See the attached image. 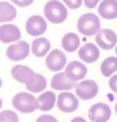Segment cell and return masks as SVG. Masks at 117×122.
Instances as JSON below:
<instances>
[{"label":"cell","mask_w":117,"mask_h":122,"mask_svg":"<svg viewBox=\"0 0 117 122\" xmlns=\"http://www.w3.org/2000/svg\"><path fill=\"white\" fill-rule=\"evenodd\" d=\"M1 85H3V82H1V79H0V87H1Z\"/></svg>","instance_id":"33"},{"label":"cell","mask_w":117,"mask_h":122,"mask_svg":"<svg viewBox=\"0 0 117 122\" xmlns=\"http://www.w3.org/2000/svg\"><path fill=\"white\" fill-rule=\"evenodd\" d=\"M115 52H116V56H117V46H116V48H115Z\"/></svg>","instance_id":"32"},{"label":"cell","mask_w":117,"mask_h":122,"mask_svg":"<svg viewBox=\"0 0 117 122\" xmlns=\"http://www.w3.org/2000/svg\"><path fill=\"white\" fill-rule=\"evenodd\" d=\"M95 43L101 49H113L117 46V34L111 29H101L95 35Z\"/></svg>","instance_id":"8"},{"label":"cell","mask_w":117,"mask_h":122,"mask_svg":"<svg viewBox=\"0 0 117 122\" xmlns=\"http://www.w3.org/2000/svg\"><path fill=\"white\" fill-rule=\"evenodd\" d=\"M11 74L13 77V79H16L17 82L20 83H23L25 85L30 77L34 74L33 69H30L29 66H25V65H14L11 70Z\"/></svg>","instance_id":"20"},{"label":"cell","mask_w":117,"mask_h":122,"mask_svg":"<svg viewBox=\"0 0 117 122\" xmlns=\"http://www.w3.org/2000/svg\"><path fill=\"white\" fill-rule=\"evenodd\" d=\"M100 1L101 0H83V4L87 9H94L100 4Z\"/></svg>","instance_id":"27"},{"label":"cell","mask_w":117,"mask_h":122,"mask_svg":"<svg viewBox=\"0 0 117 122\" xmlns=\"http://www.w3.org/2000/svg\"><path fill=\"white\" fill-rule=\"evenodd\" d=\"M100 71L104 77L109 78L117 71V56H109L107 57L100 65Z\"/></svg>","instance_id":"22"},{"label":"cell","mask_w":117,"mask_h":122,"mask_svg":"<svg viewBox=\"0 0 117 122\" xmlns=\"http://www.w3.org/2000/svg\"><path fill=\"white\" fill-rule=\"evenodd\" d=\"M74 91L78 99H81V100H91L98 95L99 86L92 79H83L75 85Z\"/></svg>","instance_id":"4"},{"label":"cell","mask_w":117,"mask_h":122,"mask_svg":"<svg viewBox=\"0 0 117 122\" xmlns=\"http://www.w3.org/2000/svg\"><path fill=\"white\" fill-rule=\"evenodd\" d=\"M111 116V107L105 103H95L89 109V120L91 122H108Z\"/></svg>","instance_id":"7"},{"label":"cell","mask_w":117,"mask_h":122,"mask_svg":"<svg viewBox=\"0 0 117 122\" xmlns=\"http://www.w3.org/2000/svg\"><path fill=\"white\" fill-rule=\"evenodd\" d=\"M64 71L68 75L69 79L78 83L81 81H83L85 77L87 75V66L82 61H70V62H68V65L65 66Z\"/></svg>","instance_id":"10"},{"label":"cell","mask_w":117,"mask_h":122,"mask_svg":"<svg viewBox=\"0 0 117 122\" xmlns=\"http://www.w3.org/2000/svg\"><path fill=\"white\" fill-rule=\"evenodd\" d=\"M64 4L66 5V8L69 9H78L82 4H83V0H61Z\"/></svg>","instance_id":"24"},{"label":"cell","mask_w":117,"mask_h":122,"mask_svg":"<svg viewBox=\"0 0 117 122\" xmlns=\"http://www.w3.org/2000/svg\"><path fill=\"white\" fill-rule=\"evenodd\" d=\"M35 122H58V121H57L56 117H53V116H51V114H42L37 118Z\"/></svg>","instance_id":"25"},{"label":"cell","mask_w":117,"mask_h":122,"mask_svg":"<svg viewBox=\"0 0 117 122\" xmlns=\"http://www.w3.org/2000/svg\"><path fill=\"white\" fill-rule=\"evenodd\" d=\"M61 46H63L64 51L72 53V52H75L80 49L81 39L75 33H66L63 36V39H61Z\"/></svg>","instance_id":"19"},{"label":"cell","mask_w":117,"mask_h":122,"mask_svg":"<svg viewBox=\"0 0 117 122\" xmlns=\"http://www.w3.org/2000/svg\"><path fill=\"white\" fill-rule=\"evenodd\" d=\"M1 105H3V101H1V99H0V108H1Z\"/></svg>","instance_id":"31"},{"label":"cell","mask_w":117,"mask_h":122,"mask_svg":"<svg viewBox=\"0 0 117 122\" xmlns=\"http://www.w3.org/2000/svg\"><path fill=\"white\" fill-rule=\"evenodd\" d=\"M13 4H16L17 7H29L30 4H33L34 0H11Z\"/></svg>","instance_id":"28"},{"label":"cell","mask_w":117,"mask_h":122,"mask_svg":"<svg viewBox=\"0 0 117 122\" xmlns=\"http://www.w3.org/2000/svg\"><path fill=\"white\" fill-rule=\"evenodd\" d=\"M25 29L29 35L39 38L40 35H43L47 31V21L42 16H31L26 21Z\"/></svg>","instance_id":"11"},{"label":"cell","mask_w":117,"mask_h":122,"mask_svg":"<svg viewBox=\"0 0 117 122\" xmlns=\"http://www.w3.org/2000/svg\"><path fill=\"white\" fill-rule=\"evenodd\" d=\"M70 122H87V121L85 120L83 117H74V118H73V120L70 121Z\"/></svg>","instance_id":"29"},{"label":"cell","mask_w":117,"mask_h":122,"mask_svg":"<svg viewBox=\"0 0 117 122\" xmlns=\"http://www.w3.org/2000/svg\"><path fill=\"white\" fill-rule=\"evenodd\" d=\"M17 9L8 1H0V22H11L16 18Z\"/></svg>","instance_id":"21"},{"label":"cell","mask_w":117,"mask_h":122,"mask_svg":"<svg viewBox=\"0 0 117 122\" xmlns=\"http://www.w3.org/2000/svg\"><path fill=\"white\" fill-rule=\"evenodd\" d=\"M115 112H116V114H117V100H116V104H115Z\"/></svg>","instance_id":"30"},{"label":"cell","mask_w":117,"mask_h":122,"mask_svg":"<svg viewBox=\"0 0 117 122\" xmlns=\"http://www.w3.org/2000/svg\"><path fill=\"white\" fill-rule=\"evenodd\" d=\"M21 39V31L16 25L4 24L0 26V42L16 43Z\"/></svg>","instance_id":"14"},{"label":"cell","mask_w":117,"mask_h":122,"mask_svg":"<svg viewBox=\"0 0 117 122\" xmlns=\"http://www.w3.org/2000/svg\"><path fill=\"white\" fill-rule=\"evenodd\" d=\"M77 30L85 36H95L101 30L99 16L95 13H85L77 21Z\"/></svg>","instance_id":"2"},{"label":"cell","mask_w":117,"mask_h":122,"mask_svg":"<svg viewBox=\"0 0 117 122\" xmlns=\"http://www.w3.org/2000/svg\"><path fill=\"white\" fill-rule=\"evenodd\" d=\"M99 49L100 48L96 46V43H85L78 49V57L85 64H92L95 61H98L99 57H100Z\"/></svg>","instance_id":"12"},{"label":"cell","mask_w":117,"mask_h":122,"mask_svg":"<svg viewBox=\"0 0 117 122\" xmlns=\"http://www.w3.org/2000/svg\"><path fill=\"white\" fill-rule=\"evenodd\" d=\"M75 85H77V82H73L72 79H69L68 75L65 74V71H57L51 79V87L56 91H61V92L73 90Z\"/></svg>","instance_id":"13"},{"label":"cell","mask_w":117,"mask_h":122,"mask_svg":"<svg viewBox=\"0 0 117 122\" xmlns=\"http://www.w3.org/2000/svg\"><path fill=\"white\" fill-rule=\"evenodd\" d=\"M0 122H18V116L13 110L0 112Z\"/></svg>","instance_id":"23"},{"label":"cell","mask_w":117,"mask_h":122,"mask_svg":"<svg viewBox=\"0 0 117 122\" xmlns=\"http://www.w3.org/2000/svg\"><path fill=\"white\" fill-rule=\"evenodd\" d=\"M14 109L21 113H33L38 109V100L31 92H18L12 99Z\"/></svg>","instance_id":"3"},{"label":"cell","mask_w":117,"mask_h":122,"mask_svg":"<svg viewBox=\"0 0 117 122\" xmlns=\"http://www.w3.org/2000/svg\"><path fill=\"white\" fill-rule=\"evenodd\" d=\"M26 90L31 94H42L47 87V81L42 74L34 73L30 77V79L25 83Z\"/></svg>","instance_id":"16"},{"label":"cell","mask_w":117,"mask_h":122,"mask_svg":"<svg viewBox=\"0 0 117 122\" xmlns=\"http://www.w3.org/2000/svg\"><path fill=\"white\" fill-rule=\"evenodd\" d=\"M108 86L112 90L115 94H117V73L113 74L112 77H109V82H108Z\"/></svg>","instance_id":"26"},{"label":"cell","mask_w":117,"mask_h":122,"mask_svg":"<svg viewBox=\"0 0 117 122\" xmlns=\"http://www.w3.org/2000/svg\"><path fill=\"white\" fill-rule=\"evenodd\" d=\"M98 14L104 20L117 18V0H101L98 5Z\"/></svg>","instance_id":"15"},{"label":"cell","mask_w":117,"mask_h":122,"mask_svg":"<svg viewBox=\"0 0 117 122\" xmlns=\"http://www.w3.org/2000/svg\"><path fill=\"white\" fill-rule=\"evenodd\" d=\"M56 105L63 113H73L80 107V99L73 92L64 91L58 94Z\"/></svg>","instance_id":"6"},{"label":"cell","mask_w":117,"mask_h":122,"mask_svg":"<svg viewBox=\"0 0 117 122\" xmlns=\"http://www.w3.org/2000/svg\"><path fill=\"white\" fill-rule=\"evenodd\" d=\"M66 65H68V61H66L65 52L60 51V49H51V52L47 55L46 66L48 70L55 71V73L63 71Z\"/></svg>","instance_id":"5"},{"label":"cell","mask_w":117,"mask_h":122,"mask_svg":"<svg viewBox=\"0 0 117 122\" xmlns=\"http://www.w3.org/2000/svg\"><path fill=\"white\" fill-rule=\"evenodd\" d=\"M31 52L35 57H44L51 52V42L47 38L39 36L33 40L31 44Z\"/></svg>","instance_id":"18"},{"label":"cell","mask_w":117,"mask_h":122,"mask_svg":"<svg viewBox=\"0 0 117 122\" xmlns=\"http://www.w3.org/2000/svg\"><path fill=\"white\" fill-rule=\"evenodd\" d=\"M31 48L25 40H18L16 43H12L7 49V57L12 61H21L29 56Z\"/></svg>","instance_id":"9"},{"label":"cell","mask_w":117,"mask_h":122,"mask_svg":"<svg viewBox=\"0 0 117 122\" xmlns=\"http://www.w3.org/2000/svg\"><path fill=\"white\" fill-rule=\"evenodd\" d=\"M44 17L51 24H63L68 18V8L60 0H49L44 5Z\"/></svg>","instance_id":"1"},{"label":"cell","mask_w":117,"mask_h":122,"mask_svg":"<svg viewBox=\"0 0 117 122\" xmlns=\"http://www.w3.org/2000/svg\"><path fill=\"white\" fill-rule=\"evenodd\" d=\"M37 100H38V109L42 110V112H48L56 105L57 96L52 91H43L42 94H39Z\"/></svg>","instance_id":"17"}]
</instances>
